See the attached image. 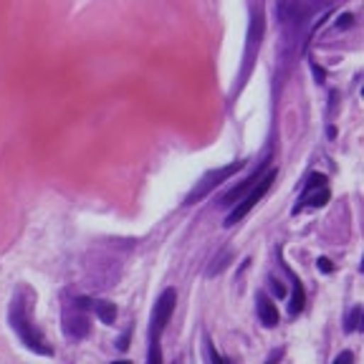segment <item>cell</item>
<instances>
[{
  "mask_svg": "<svg viewBox=\"0 0 364 364\" xmlns=\"http://www.w3.org/2000/svg\"><path fill=\"white\" fill-rule=\"evenodd\" d=\"M273 180H276V170H268V172L263 175V177H260L258 182L253 185V190H248L246 195L241 197V200H238L236 210H233V213L226 218V226H236V223H241V220L246 218V215H248L250 210L255 208V202H258L260 197H263L268 190H271Z\"/></svg>",
  "mask_w": 364,
  "mask_h": 364,
  "instance_id": "obj_1",
  "label": "cell"
},
{
  "mask_svg": "<svg viewBox=\"0 0 364 364\" xmlns=\"http://www.w3.org/2000/svg\"><path fill=\"white\" fill-rule=\"evenodd\" d=\"M243 165H246V162H233V165H228V167H218V170H210L208 175H205V177L200 180V182H197L195 185V190L190 192V195L185 197V205H195L197 200H202V197L208 195V192H213L215 187L220 185V182H226L228 177H233V175L238 172V170H243Z\"/></svg>",
  "mask_w": 364,
  "mask_h": 364,
  "instance_id": "obj_2",
  "label": "cell"
},
{
  "mask_svg": "<svg viewBox=\"0 0 364 364\" xmlns=\"http://www.w3.org/2000/svg\"><path fill=\"white\" fill-rule=\"evenodd\" d=\"M175 304H177L175 289H167L160 296V301H157L155 314H152V347H160V344H157V341H160V331L167 326L170 316H172V311H175Z\"/></svg>",
  "mask_w": 364,
  "mask_h": 364,
  "instance_id": "obj_3",
  "label": "cell"
},
{
  "mask_svg": "<svg viewBox=\"0 0 364 364\" xmlns=\"http://www.w3.org/2000/svg\"><path fill=\"white\" fill-rule=\"evenodd\" d=\"M13 321H16V331L21 334V339H23V344H28L33 352H38V354H51V349L46 347V341L40 339V334L38 331L31 326L26 319H18L16 314H13Z\"/></svg>",
  "mask_w": 364,
  "mask_h": 364,
  "instance_id": "obj_4",
  "label": "cell"
},
{
  "mask_svg": "<svg viewBox=\"0 0 364 364\" xmlns=\"http://www.w3.org/2000/svg\"><path fill=\"white\" fill-rule=\"evenodd\" d=\"M326 177L324 175H314L311 182L307 185V195H304V205H311V208H321L324 202H329V190H326Z\"/></svg>",
  "mask_w": 364,
  "mask_h": 364,
  "instance_id": "obj_5",
  "label": "cell"
},
{
  "mask_svg": "<svg viewBox=\"0 0 364 364\" xmlns=\"http://www.w3.org/2000/svg\"><path fill=\"white\" fill-rule=\"evenodd\" d=\"M263 175H266V167H260L258 172H253V175H250V177L246 180V182H243V185L233 187V190L228 192L226 197H223V202H226V205H233V202H238L243 195H246V192H248V190H253V185H255V182H258L260 177H263Z\"/></svg>",
  "mask_w": 364,
  "mask_h": 364,
  "instance_id": "obj_6",
  "label": "cell"
},
{
  "mask_svg": "<svg viewBox=\"0 0 364 364\" xmlns=\"http://www.w3.org/2000/svg\"><path fill=\"white\" fill-rule=\"evenodd\" d=\"M258 316H260V321L266 324V326H276V324H278L276 304H273V301L268 299V296H263V294L258 296Z\"/></svg>",
  "mask_w": 364,
  "mask_h": 364,
  "instance_id": "obj_7",
  "label": "cell"
},
{
  "mask_svg": "<svg viewBox=\"0 0 364 364\" xmlns=\"http://www.w3.org/2000/svg\"><path fill=\"white\" fill-rule=\"evenodd\" d=\"M307 307V296H304V286L299 278H294V294H291V314H301Z\"/></svg>",
  "mask_w": 364,
  "mask_h": 364,
  "instance_id": "obj_8",
  "label": "cell"
},
{
  "mask_svg": "<svg viewBox=\"0 0 364 364\" xmlns=\"http://www.w3.org/2000/svg\"><path fill=\"white\" fill-rule=\"evenodd\" d=\"M96 314H99V319H101L104 324H114L116 307H114V304H109V301H99V304H96Z\"/></svg>",
  "mask_w": 364,
  "mask_h": 364,
  "instance_id": "obj_9",
  "label": "cell"
},
{
  "mask_svg": "<svg viewBox=\"0 0 364 364\" xmlns=\"http://www.w3.org/2000/svg\"><path fill=\"white\" fill-rule=\"evenodd\" d=\"M223 258H231V253H220L218 258H215V266L208 268V276H215V273L223 271V266H228V263H223Z\"/></svg>",
  "mask_w": 364,
  "mask_h": 364,
  "instance_id": "obj_10",
  "label": "cell"
},
{
  "mask_svg": "<svg viewBox=\"0 0 364 364\" xmlns=\"http://www.w3.org/2000/svg\"><path fill=\"white\" fill-rule=\"evenodd\" d=\"M319 268H321L324 273H331V271H334V266H331L329 258H319Z\"/></svg>",
  "mask_w": 364,
  "mask_h": 364,
  "instance_id": "obj_11",
  "label": "cell"
},
{
  "mask_svg": "<svg viewBox=\"0 0 364 364\" xmlns=\"http://www.w3.org/2000/svg\"><path fill=\"white\" fill-rule=\"evenodd\" d=\"M357 319H359V309H354V311H352V321L344 324V326H347V331H354V329H357Z\"/></svg>",
  "mask_w": 364,
  "mask_h": 364,
  "instance_id": "obj_12",
  "label": "cell"
},
{
  "mask_svg": "<svg viewBox=\"0 0 364 364\" xmlns=\"http://www.w3.org/2000/svg\"><path fill=\"white\" fill-rule=\"evenodd\" d=\"M271 283H273V291H276V294H278V296H286V289H283V286H281V283H278V281H276V278H273V281H271Z\"/></svg>",
  "mask_w": 364,
  "mask_h": 364,
  "instance_id": "obj_13",
  "label": "cell"
},
{
  "mask_svg": "<svg viewBox=\"0 0 364 364\" xmlns=\"http://www.w3.org/2000/svg\"><path fill=\"white\" fill-rule=\"evenodd\" d=\"M344 362H352V354H349V352H344V354H339V357H336V364H344Z\"/></svg>",
  "mask_w": 364,
  "mask_h": 364,
  "instance_id": "obj_14",
  "label": "cell"
}]
</instances>
